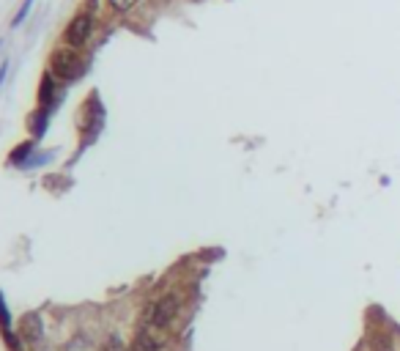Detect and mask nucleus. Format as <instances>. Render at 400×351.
<instances>
[{
	"label": "nucleus",
	"instance_id": "1",
	"mask_svg": "<svg viewBox=\"0 0 400 351\" xmlns=\"http://www.w3.org/2000/svg\"><path fill=\"white\" fill-rule=\"evenodd\" d=\"M178 307H181L178 297H175V294H165L162 300H156L149 310H146L143 324L151 326V329H168V326L173 324L175 316H178Z\"/></svg>",
	"mask_w": 400,
	"mask_h": 351
},
{
	"label": "nucleus",
	"instance_id": "2",
	"mask_svg": "<svg viewBox=\"0 0 400 351\" xmlns=\"http://www.w3.org/2000/svg\"><path fill=\"white\" fill-rule=\"evenodd\" d=\"M82 58H80V52L75 47H58V50L52 52L50 58V72L58 80H75V77L82 75Z\"/></svg>",
	"mask_w": 400,
	"mask_h": 351
},
{
	"label": "nucleus",
	"instance_id": "3",
	"mask_svg": "<svg viewBox=\"0 0 400 351\" xmlns=\"http://www.w3.org/2000/svg\"><path fill=\"white\" fill-rule=\"evenodd\" d=\"M91 30H94V17H91L88 11H80L75 20L66 25V30H63V42H66V47L80 50V47L91 39Z\"/></svg>",
	"mask_w": 400,
	"mask_h": 351
},
{
	"label": "nucleus",
	"instance_id": "4",
	"mask_svg": "<svg viewBox=\"0 0 400 351\" xmlns=\"http://www.w3.org/2000/svg\"><path fill=\"white\" fill-rule=\"evenodd\" d=\"M20 335H23V340L25 343H42V338H44V321H42V316L39 313H25L23 316V321H20Z\"/></svg>",
	"mask_w": 400,
	"mask_h": 351
},
{
	"label": "nucleus",
	"instance_id": "5",
	"mask_svg": "<svg viewBox=\"0 0 400 351\" xmlns=\"http://www.w3.org/2000/svg\"><path fill=\"white\" fill-rule=\"evenodd\" d=\"M55 75L52 72H47L44 75V80H42V91H39V104H42V110H44V116H50L52 110V94H55Z\"/></svg>",
	"mask_w": 400,
	"mask_h": 351
},
{
	"label": "nucleus",
	"instance_id": "6",
	"mask_svg": "<svg viewBox=\"0 0 400 351\" xmlns=\"http://www.w3.org/2000/svg\"><path fill=\"white\" fill-rule=\"evenodd\" d=\"M159 338L151 332V329H143L137 338H135V343L129 346V351H159Z\"/></svg>",
	"mask_w": 400,
	"mask_h": 351
},
{
	"label": "nucleus",
	"instance_id": "7",
	"mask_svg": "<svg viewBox=\"0 0 400 351\" xmlns=\"http://www.w3.org/2000/svg\"><path fill=\"white\" fill-rule=\"evenodd\" d=\"M66 351H96V349H94V343H91L88 338L77 335L75 340H69V346H66Z\"/></svg>",
	"mask_w": 400,
	"mask_h": 351
},
{
	"label": "nucleus",
	"instance_id": "8",
	"mask_svg": "<svg viewBox=\"0 0 400 351\" xmlns=\"http://www.w3.org/2000/svg\"><path fill=\"white\" fill-rule=\"evenodd\" d=\"M110 3V8L113 11H118V14H126L129 8H135L137 6V0H107Z\"/></svg>",
	"mask_w": 400,
	"mask_h": 351
},
{
	"label": "nucleus",
	"instance_id": "9",
	"mask_svg": "<svg viewBox=\"0 0 400 351\" xmlns=\"http://www.w3.org/2000/svg\"><path fill=\"white\" fill-rule=\"evenodd\" d=\"M27 154H30V143H23V146H17V149L11 151V156H8V162H23Z\"/></svg>",
	"mask_w": 400,
	"mask_h": 351
},
{
	"label": "nucleus",
	"instance_id": "10",
	"mask_svg": "<svg viewBox=\"0 0 400 351\" xmlns=\"http://www.w3.org/2000/svg\"><path fill=\"white\" fill-rule=\"evenodd\" d=\"M30 6H33V0H25V3H23V8L17 11V17H14V23H11V25L17 27V25H23V23H25V17H27V11H30Z\"/></svg>",
	"mask_w": 400,
	"mask_h": 351
},
{
	"label": "nucleus",
	"instance_id": "11",
	"mask_svg": "<svg viewBox=\"0 0 400 351\" xmlns=\"http://www.w3.org/2000/svg\"><path fill=\"white\" fill-rule=\"evenodd\" d=\"M101 351H124V343H121V338H118V335H113V338L107 340V346H104Z\"/></svg>",
	"mask_w": 400,
	"mask_h": 351
},
{
	"label": "nucleus",
	"instance_id": "12",
	"mask_svg": "<svg viewBox=\"0 0 400 351\" xmlns=\"http://www.w3.org/2000/svg\"><path fill=\"white\" fill-rule=\"evenodd\" d=\"M6 72H8V63H3V66H0V82H3V77H6Z\"/></svg>",
	"mask_w": 400,
	"mask_h": 351
}]
</instances>
